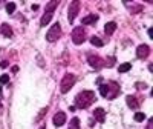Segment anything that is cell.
Returning <instances> with one entry per match:
<instances>
[{"instance_id":"6da1fadb","label":"cell","mask_w":153,"mask_h":129,"mask_svg":"<svg viewBox=\"0 0 153 129\" xmlns=\"http://www.w3.org/2000/svg\"><path fill=\"white\" fill-rule=\"evenodd\" d=\"M95 100H97L95 92H92V91H83V92H80L78 95L75 97V106L80 108V109H86V108L91 106Z\"/></svg>"},{"instance_id":"7a4b0ae2","label":"cell","mask_w":153,"mask_h":129,"mask_svg":"<svg viewBox=\"0 0 153 129\" xmlns=\"http://www.w3.org/2000/svg\"><path fill=\"white\" fill-rule=\"evenodd\" d=\"M75 80H76V77H75L74 74H66L65 77H63V80H61V83H60V91H61V94L69 92L71 89H72V86L75 85Z\"/></svg>"},{"instance_id":"3957f363","label":"cell","mask_w":153,"mask_h":129,"mask_svg":"<svg viewBox=\"0 0 153 129\" xmlns=\"http://www.w3.org/2000/svg\"><path fill=\"white\" fill-rule=\"evenodd\" d=\"M60 37H61V26H60V23H55V25H52V28L48 31L46 40L48 42H57Z\"/></svg>"},{"instance_id":"277c9868","label":"cell","mask_w":153,"mask_h":129,"mask_svg":"<svg viewBox=\"0 0 153 129\" xmlns=\"http://www.w3.org/2000/svg\"><path fill=\"white\" fill-rule=\"evenodd\" d=\"M84 40H86V31H84V28L83 26L75 28L72 31V42L75 45H81V43H84Z\"/></svg>"},{"instance_id":"5b68a950","label":"cell","mask_w":153,"mask_h":129,"mask_svg":"<svg viewBox=\"0 0 153 129\" xmlns=\"http://www.w3.org/2000/svg\"><path fill=\"white\" fill-rule=\"evenodd\" d=\"M78 9H80V0H74V2L69 5V9H68V20H69V23H74L76 14H78Z\"/></svg>"},{"instance_id":"8992f818","label":"cell","mask_w":153,"mask_h":129,"mask_svg":"<svg viewBox=\"0 0 153 129\" xmlns=\"http://www.w3.org/2000/svg\"><path fill=\"white\" fill-rule=\"evenodd\" d=\"M87 62H89V64H91L92 68H95V69H100V68L104 66V60L100 58L98 56H89V57H87Z\"/></svg>"},{"instance_id":"52a82bcc","label":"cell","mask_w":153,"mask_h":129,"mask_svg":"<svg viewBox=\"0 0 153 129\" xmlns=\"http://www.w3.org/2000/svg\"><path fill=\"white\" fill-rule=\"evenodd\" d=\"M52 122H54V124H55L57 128H61L63 124L66 123V114L63 112V111L57 112V114L54 115V118H52Z\"/></svg>"},{"instance_id":"ba28073f","label":"cell","mask_w":153,"mask_h":129,"mask_svg":"<svg viewBox=\"0 0 153 129\" xmlns=\"http://www.w3.org/2000/svg\"><path fill=\"white\" fill-rule=\"evenodd\" d=\"M149 54H150V48L147 46V45H139L138 46V49H136V57L138 58H147L149 57Z\"/></svg>"},{"instance_id":"9c48e42d","label":"cell","mask_w":153,"mask_h":129,"mask_svg":"<svg viewBox=\"0 0 153 129\" xmlns=\"http://www.w3.org/2000/svg\"><path fill=\"white\" fill-rule=\"evenodd\" d=\"M94 118L98 120L100 123H103L104 118H106V111H104L103 108H97V109L94 111Z\"/></svg>"},{"instance_id":"30bf717a","label":"cell","mask_w":153,"mask_h":129,"mask_svg":"<svg viewBox=\"0 0 153 129\" xmlns=\"http://www.w3.org/2000/svg\"><path fill=\"white\" fill-rule=\"evenodd\" d=\"M126 101H127V106L132 108V109H138V106H139V103H138V100H136L135 95H127Z\"/></svg>"},{"instance_id":"8fae6325","label":"cell","mask_w":153,"mask_h":129,"mask_svg":"<svg viewBox=\"0 0 153 129\" xmlns=\"http://www.w3.org/2000/svg\"><path fill=\"white\" fill-rule=\"evenodd\" d=\"M109 89H112V94L107 97L109 100H113L115 97H117V94H120V86L115 83V82H110V86H109Z\"/></svg>"},{"instance_id":"7c38bea8","label":"cell","mask_w":153,"mask_h":129,"mask_svg":"<svg viewBox=\"0 0 153 129\" xmlns=\"http://www.w3.org/2000/svg\"><path fill=\"white\" fill-rule=\"evenodd\" d=\"M98 20V16L97 14H89V16H86L83 20H81V23L83 25H92V23H95Z\"/></svg>"},{"instance_id":"4fadbf2b","label":"cell","mask_w":153,"mask_h":129,"mask_svg":"<svg viewBox=\"0 0 153 129\" xmlns=\"http://www.w3.org/2000/svg\"><path fill=\"white\" fill-rule=\"evenodd\" d=\"M0 32H2L5 37H12V34H14V32H12V29H11V26H9V25H6V23H3L2 26H0Z\"/></svg>"},{"instance_id":"5bb4252c","label":"cell","mask_w":153,"mask_h":129,"mask_svg":"<svg viewBox=\"0 0 153 129\" xmlns=\"http://www.w3.org/2000/svg\"><path fill=\"white\" fill-rule=\"evenodd\" d=\"M52 16H54V12L52 11H46V14L42 17V20H40V25L42 26H46V25L51 22V19H52Z\"/></svg>"},{"instance_id":"9a60e30c","label":"cell","mask_w":153,"mask_h":129,"mask_svg":"<svg viewBox=\"0 0 153 129\" xmlns=\"http://www.w3.org/2000/svg\"><path fill=\"white\" fill-rule=\"evenodd\" d=\"M117 29V23L115 22H109V23H106V26H104V32L107 34V35H110V34H113V31Z\"/></svg>"},{"instance_id":"2e32d148","label":"cell","mask_w":153,"mask_h":129,"mask_svg":"<svg viewBox=\"0 0 153 129\" xmlns=\"http://www.w3.org/2000/svg\"><path fill=\"white\" fill-rule=\"evenodd\" d=\"M91 43H92L94 46H97V48H101V46H104V42L101 40L100 37H97V35L91 37Z\"/></svg>"},{"instance_id":"e0dca14e","label":"cell","mask_w":153,"mask_h":129,"mask_svg":"<svg viewBox=\"0 0 153 129\" xmlns=\"http://www.w3.org/2000/svg\"><path fill=\"white\" fill-rule=\"evenodd\" d=\"M130 69H132V64H130V63H123V64H120V66H118V71H120L121 74L130 71Z\"/></svg>"},{"instance_id":"ac0fdd59","label":"cell","mask_w":153,"mask_h":129,"mask_svg":"<svg viewBox=\"0 0 153 129\" xmlns=\"http://www.w3.org/2000/svg\"><path fill=\"white\" fill-rule=\"evenodd\" d=\"M100 94L103 97H107L109 95V85H106V83L100 85Z\"/></svg>"},{"instance_id":"d6986e66","label":"cell","mask_w":153,"mask_h":129,"mask_svg":"<svg viewBox=\"0 0 153 129\" xmlns=\"http://www.w3.org/2000/svg\"><path fill=\"white\" fill-rule=\"evenodd\" d=\"M69 129H80V120L76 118V117H74V118L71 120V123H69Z\"/></svg>"},{"instance_id":"ffe728a7","label":"cell","mask_w":153,"mask_h":129,"mask_svg":"<svg viewBox=\"0 0 153 129\" xmlns=\"http://www.w3.org/2000/svg\"><path fill=\"white\" fill-rule=\"evenodd\" d=\"M16 11V3H12V2H9L8 5H6V12L8 14H12V12Z\"/></svg>"},{"instance_id":"44dd1931","label":"cell","mask_w":153,"mask_h":129,"mask_svg":"<svg viewBox=\"0 0 153 129\" xmlns=\"http://www.w3.org/2000/svg\"><path fill=\"white\" fill-rule=\"evenodd\" d=\"M135 120H136V122H144V120H146V115H144L143 112H136V114H135Z\"/></svg>"},{"instance_id":"7402d4cb","label":"cell","mask_w":153,"mask_h":129,"mask_svg":"<svg viewBox=\"0 0 153 129\" xmlns=\"http://www.w3.org/2000/svg\"><path fill=\"white\" fill-rule=\"evenodd\" d=\"M8 82H9V75L8 74H2V75H0V85H5Z\"/></svg>"},{"instance_id":"603a6c76","label":"cell","mask_w":153,"mask_h":129,"mask_svg":"<svg viewBox=\"0 0 153 129\" xmlns=\"http://www.w3.org/2000/svg\"><path fill=\"white\" fill-rule=\"evenodd\" d=\"M104 64H106L107 68L113 66V64H115V57H109V58H107V63H104Z\"/></svg>"},{"instance_id":"cb8c5ba5","label":"cell","mask_w":153,"mask_h":129,"mask_svg":"<svg viewBox=\"0 0 153 129\" xmlns=\"http://www.w3.org/2000/svg\"><path fill=\"white\" fill-rule=\"evenodd\" d=\"M136 88H138V89H146L147 85H146V83H136Z\"/></svg>"},{"instance_id":"d4e9b609","label":"cell","mask_w":153,"mask_h":129,"mask_svg":"<svg viewBox=\"0 0 153 129\" xmlns=\"http://www.w3.org/2000/svg\"><path fill=\"white\" fill-rule=\"evenodd\" d=\"M149 37H150V38H153V29H152V28L149 29Z\"/></svg>"},{"instance_id":"484cf974","label":"cell","mask_w":153,"mask_h":129,"mask_svg":"<svg viewBox=\"0 0 153 129\" xmlns=\"http://www.w3.org/2000/svg\"><path fill=\"white\" fill-rule=\"evenodd\" d=\"M0 94H2V86H0Z\"/></svg>"},{"instance_id":"4316f807","label":"cell","mask_w":153,"mask_h":129,"mask_svg":"<svg viewBox=\"0 0 153 129\" xmlns=\"http://www.w3.org/2000/svg\"><path fill=\"white\" fill-rule=\"evenodd\" d=\"M40 129H45V128H40Z\"/></svg>"}]
</instances>
